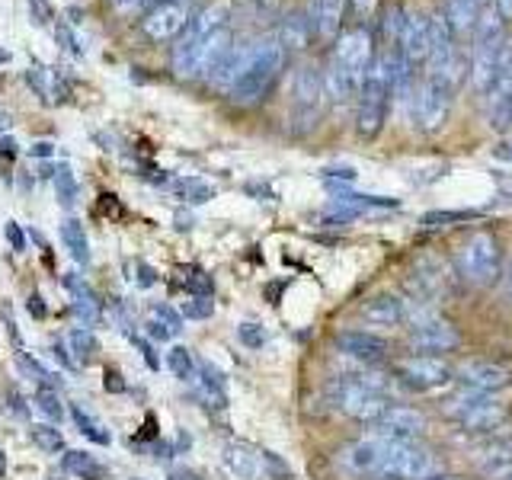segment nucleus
Listing matches in <instances>:
<instances>
[{"label": "nucleus", "instance_id": "f257e3e1", "mask_svg": "<svg viewBox=\"0 0 512 480\" xmlns=\"http://www.w3.org/2000/svg\"><path fill=\"white\" fill-rule=\"evenodd\" d=\"M343 468L365 480H429L442 474V461L423 442L372 436L346 445Z\"/></svg>", "mask_w": 512, "mask_h": 480}, {"label": "nucleus", "instance_id": "f03ea898", "mask_svg": "<svg viewBox=\"0 0 512 480\" xmlns=\"http://www.w3.org/2000/svg\"><path fill=\"white\" fill-rule=\"evenodd\" d=\"M231 0H215L202 13L192 16V23L173 45L170 68L176 77L196 80V77H212L221 58L231 52Z\"/></svg>", "mask_w": 512, "mask_h": 480}, {"label": "nucleus", "instance_id": "7ed1b4c3", "mask_svg": "<svg viewBox=\"0 0 512 480\" xmlns=\"http://www.w3.org/2000/svg\"><path fill=\"white\" fill-rule=\"evenodd\" d=\"M372 61H375L372 32L359 29V26L349 32H340V39L333 42L327 74H324L330 100L340 106L359 103V93H362V84L368 77V68H372Z\"/></svg>", "mask_w": 512, "mask_h": 480}, {"label": "nucleus", "instance_id": "20e7f679", "mask_svg": "<svg viewBox=\"0 0 512 480\" xmlns=\"http://www.w3.org/2000/svg\"><path fill=\"white\" fill-rule=\"evenodd\" d=\"M285 58L288 52L282 48V42L266 39V42H250L244 64H240L237 80L231 84L228 96L237 106H256L263 103L266 96L276 90L279 77L285 71Z\"/></svg>", "mask_w": 512, "mask_h": 480}, {"label": "nucleus", "instance_id": "39448f33", "mask_svg": "<svg viewBox=\"0 0 512 480\" xmlns=\"http://www.w3.org/2000/svg\"><path fill=\"white\" fill-rule=\"evenodd\" d=\"M455 269L464 282L477 285V288H487L493 282H500V276H503L500 237H496L493 231H471L455 247Z\"/></svg>", "mask_w": 512, "mask_h": 480}, {"label": "nucleus", "instance_id": "423d86ee", "mask_svg": "<svg viewBox=\"0 0 512 480\" xmlns=\"http://www.w3.org/2000/svg\"><path fill=\"white\" fill-rule=\"evenodd\" d=\"M442 413L464 432H484V436H493V432L503 429V423L509 420V407L503 400H496L493 394H484V391H471V388L448 394L442 400Z\"/></svg>", "mask_w": 512, "mask_h": 480}, {"label": "nucleus", "instance_id": "0eeeda50", "mask_svg": "<svg viewBox=\"0 0 512 480\" xmlns=\"http://www.w3.org/2000/svg\"><path fill=\"white\" fill-rule=\"evenodd\" d=\"M391 96H394L391 64H388V55H378L372 61V68H368V77H365L359 103H356V132L362 138H378L381 135L384 122H388Z\"/></svg>", "mask_w": 512, "mask_h": 480}, {"label": "nucleus", "instance_id": "6e6552de", "mask_svg": "<svg viewBox=\"0 0 512 480\" xmlns=\"http://www.w3.org/2000/svg\"><path fill=\"white\" fill-rule=\"evenodd\" d=\"M455 93L458 87L452 80L436 77V74H423V80L410 90V122L416 132L432 135L445 128L448 116H452L455 106Z\"/></svg>", "mask_w": 512, "mask_h": 480}, {"label": "nucleus", "instance_id": "1a4fd4ad", "mask_svg": "<svg viewBox=\"0 0 512 480\" xmlns=\"http://www.w3.org/2000/svg\"><path fill=\"white\" fill-rule=\"evenodd\" d=\"M471 84L474 90L487 96L503 84V80L512 77V45L496 36V39H484V42H474V52H471Z\"/></svg>", "mask_w": 512, "mask_h": 480}, {"label": "nucleus", "instance_id": "9d476101", "mask_svg": "<svg viewBox=\"0 0 512 480\" xmlns=\"http://www.w3.org/2000/svg\"><path fill=\"white\" fill-rule=\"evenodd\" d=\"M327 84L314 68H298L292 80V103H288V122L295 132H311L324 116Z\"/></svg>", "mask_w": 512, "mask_h": 480}, {"label": "nucleus", "instance_id": "9b49d317", "mask_svg": "<svg viewBox=\"0 0 512 480\" xmlns=\"http://www.w3.org/2000/svg\"><path fill=\"white\" fill-rule=\"evenodd\" d=\"M394 378L407 384L410 391H436L455 381V368L442 356H423V352L416 356L413 352V356L394 362Z\"/></svg>", "mask_w": 512, "mask_h": 480}, {"label": "nucleus", "instance_id": "f8f14e48", "mask_svg": "<svg viewBox=\"0 0 512 480\" xmlns=\"http://www.w3.org/2000/svg\"><path fill=\"white\" fill-rule=\"evenodd\" d=\"M378 394H384V378L372 372L340 375V378H333L327 388V400L333 404V410H340L346 416H356L365 400H372Z\"/></svg>", "mask_w": 512, "mask_h": 480}, {"label": "nucleus", "instance_id": "ddd939ff", "mask_svg": "<svg viewBox=\"0 0 512 480\" xmlns=\"http://www.w3.org/2000/svg\"><path fill=\"white\" fill-rule=\"evenodd\" d=\"M410 346L420 349L423 356H442V352H452L461 346V333L452 320L423 314L410 324Z\"/></svg>", "mask_w": 512, "mask_h": 480}, {"label": "nucleus", "instance_id": "4468645a", "mask_svg": "<svg viewBox=\"0 0 512 480\" xmlns=\"http://www.w3.org/2000/svg\"><path fill=\"white\" fill-rule=\"evenodd\" d=\"M372 429L378 432V436H388V439L420 442L426 436V429H429V416L420 407L397 404V400H391V407L378 416Z\"/></svg>", "mask_w": 512, "mask_h": 480}, {"label": "nucleus", "instance_id": "2eb2a0df", "mask_svg": "<svg viewBox=\"0 0 512 480\" xmlns=\"http://www.w3.org/2000/svg\"><path fill=\"white\" fill-rule=\"evenodd\" d=\"M192 23V7L189 0H164L157 4L148 16L141 20V32L151 42H170L176 36H183L186 26Z\"/></svg>", "mask_w": 512, "mask_h": 480}, {"label": "nucleus", "instance_id": "dca6fc26", "mask_svg": "<svg viewBox=\"0 0 512 480\" xmlns=\"http://www.w3.org/2000/svg\"><path fill=\"white\" fill-rule=\"evenodd\" d=\"M455 381H461L464 388H471V391L500 394L512 388V368L493 359H464L455 368Z\"/></svg>", "mask_w": 512, "mask_h": 480}, {"label": "nucleus", "instance_id": "f3484780", "mask_svg": "<svg viewBox=\"0 0 512 480\" xmlns=\"http://www.w3.org/2000/svg\"><path fill=\"white\" fill-rule=\"evenodd\" d=\"M221 461H224V468L240 480H266L269 477L266 452L250 442H228L221 448Z\"/></svg>", "mask_w": 512, "mask_h": 480}, {"label": "nucleus", "instance_id": "a211bd4d", "mask_svg": "<svg viewBox=\"0 0 512 480\" xmlns=\"http://www.w3.org/2000/svg\"><path fill=\"white\" fill-rule=\"evenodd\" d=\"M336 349L343 352L349 359H359V362H381L388 356V340H381L378 333L372 330H343L336 333Z\"/></svg>", "mask_w": 512, "mask_h": 480}, {"label": "nucleus", "instance_id": "6ab92c4d", "mask_svg": "<svg viewBox=\"0 0 512 480\" xmlns=\"http://www.w3.org/2000/svg\"><path fill=\"white\" fill-rule=\"evenodd\" d=\"M359 314L365 317V324H372V327H400V324H407V317H410L407 301H400L391 292L372 295L359 308Z\"/></svg>", "mask_w": 512, "mask_h": 480}, {"label": "nucleus", "instance_id": "aec40b11", "mask_svg": "<svg viewBox=\"0 0 512 480\" xmlns=\"http://www.w3.org/2000/svg\"><path fill=\"white\" fill-rule=\"evenodd\" d=\"M346 16V0H311L308 7V26L317 39H340V26Z\"/></svg>", "mask_w": 512, "mask_h": 480}, {"label": "nucleus", "instance_id": "412c9836", "mask_svg": "<svg viewBox=\"0 0 512 480\" xmlns=\"http://www.w3.org/2000/svg\"><path fill=\"white\" fill-rule=\"evenodd\" d=\"M410 285H413V295H420L423 301H436L439 295H445V288H448L445 263L436 260V256H423V260H416Z\"/></svg>", "mask_w": 512, "mask_h": 480}, {"label": "nucleus", "instance_id": "4be33fe9", "mask_svg": "<svg viewBox=\"0 0 512 480\" xmlns=\"http://www.w3.org/2000/svg\"><path fill=\"white\" fill-rule=\"evenodd\" d=\"M477 468L490 480L512 477V442L509 439H490L477 448Z\"/></svg>", "mask_w": 512, "mask_h": 480}, {"label": "nucleus", "instance_id": "5701e85b", "mask_svg": "<svg viewBox=\"0 0 512 480\" xmlns=\"http://www.w3.org/2000/svg\"><path fill=\"white\" fill-rule=\"evenodd\" d=\"M480 10L477 7V0H445V7H442V16H445V23L448 29L455 32V39H474V29L480 23Z\"/></svg>", "mask_w": 512, "mask_h": 480}, {"label": "nucleus", "instance_id": "b1692460", "mask_svg": "<svg viewBox=\"0 0 512 480\" xmlns=\"http://www.w3.org/2000/svg\"><path fill=\"white\" fill-rule=\"evenodd\" d=\"M487 125L493 132H512V77L487 96Z\"/></svg>", "mask_w": 512, "mask_h": 480}, {"label": "nucleus", "instance_id": "393cba45", "mask_svg": "<svg viewBox=\"0 0 512 480\" xmlns=\"http://www.w3.org/2000/svg\"><path fill=\"white\" fill-rule=\"evenodd\" d=\"M64 285H68L71 292H74L71 311L77 314L80 324H84V327L96 324V320H100V298H96V295L90 292V285H87L84 279H64Z\"/></svg>", "mask_w": 512, "mask_h": 480}, {"label": "nucleus", "instance_id": "a878e982", "mask_svg": "<svg viewBox=\"0 0 512 480\" xmlns=\"http://www.w3.org/2000/svg\"><path fill=\"white\" fill-rule=\"evenodd\" d=\"M61 240H64V247H68V253L74 256V263H80V266L90 263V240H87L84 224L77 218L61 221Z\"/></svg>", "mask_w": 512, "mask_h": 480}, {"label": "nucleus", "instance_id": "bb28decb", "mask_svg": "<svg viewBox=\"0 0 512 480\" xmlns=\"http://www.w3.org/2000/svg\"><path fill=\"white\" fill-rule=\"evenodd\" d=\"M183 330V317L176 314L170 304H157L148 317V336L151 340H173Z\"/></svg>", "mask_w": 512, "mask_h": 480}, {"label": "nucleus", "instance_id": "cd10ccee", "mask_svg": "<svg viewBox=\"0 0 512 480\" xmlns=\"http://www.w3.org/2000/svg\"><path fill=\"white\" fill-rule=\"evenodd\" d=\"M192 381H199V397L205 400L208 407L221 410L224 404H228V394H224V378H221L218 368L202 365L199 368V378H192Z\"/></svg>", "mask_w": 512, "mask_h": 480}, {"label": "nucleus", "instance_id": "c85d7f7f", "mask_svg": "<svg viewBox=\"0 0 512 480\" xmlns=\"http://www.w3.org/2000/svg\"><path fill=\"white\" fill-rule=\"evenodd\" d=\"M64 471L74 474L77 480H106V464L96 461L90 452H68L64 455Z\"/></svg>", "mask_w": 512, "mask_h": 480}, {"label": "nucleus", "instance_id": "c756f323", "mask_svg": "<svg viewBox=\"0 0 512 480\" xmlns=\"http://www.w3.org/2000/svg\"><path fill=\"white\" fill-rule=\"evenodd\" d=\"M26 80L36 87L42 100H64V93H68V84H64L58 71H52V68H32V71H26Z\"/></svg>", "mask_w": 512, "mask_h": 480}, {"label": "nucleus", "instance_id": "7c9ffc66", "mask_svg": "<svg viewBox=\"0 0 512 480\" xmlns=\"http://www.w3.org/2000/svg\"><path fill=\"white\" fill-rule=\"evenodd\" d=\"M71 420H74V426L84 432V436L90 439V442H96V445H109V432H106V426H100L93 420V416L84 410V407H71Z\"/></svg>", "mask_w": 512, "mask_h": 480}, {"label": "nucleus", "instance_id": "2f4dec72", "mask_svg": "<svg viewBox=\"0 0 512 480\" xmlns=\"http://www.w3.org/2000/svg\"><path fill=\"white\" fill-rule=\"evenodd\" d=\"M68 346H71V352H74V362H77V365H84V362L93 359V352H96V336H93L87 327H74V330L68 333Z\"/></svg>", "mask_w": 512, "mask_h": 480}, {"label": "nucleus", "instance_id": "473e14b6", "mask_svg": "<svg viewBox=\"0 0 512 480\" xmlns=\"http://www.w3.org/2000/svg\"><path fill=\"white\" fill-rule=\"evenodd\" d=\"M167 365H170V372L180 378V381H192V378H196V359H192V352L186 346H173L167 352Z\"/></svg>", "mask_w": 512, "mask_h": 480}, {"label": "nucleus", "instance_id": "72a5a7b5", "mask_svg": "<svg viewBox=\"0 0 512 480\" xmlns=\"http://www.w3.org/2000/svg\"><path fill=\"white\" fill-rule=\"evenodd\" d=\"M32 442H36L45 455L64 452V436H61L55 426H32Z\"/></svg>", "mask_w": 512, "mask_h": 480}, {"label": "nucleus", "instance_id": "f704fd0d", "mask_svg": "<svg viewBox=\"0 0 512 480\" xmlns=\"http://www.w3.org/2000/svg\"><path fill=\"white\" fill-rule=\"evenodd\" d=\"M55 192H58V202L64 208H71L77 202V180H74L71 167H58L55 170Z\"/></svg>", "mask_w": 512, "mask_h": 480}, {"label": "nucleus", "instance_id": "c9c22d12", "mask_svg": "<svg viewBox=\"0 0 512 480\" xmlns=\"http://www.w3.org/2000/svg\"><path fill=\"white\" fill-rule=\"evenodd\" d=\"M176 196L180 199H186V202H208L215 196V189L208 186V183H202V180H183V183H176Z\"/></svg>", "mask_w": 512, "mask_h": 480}, {"label": "nucleus", "instance_id": "e433bc0d", "mask_svg": "<svg viewBox=\"0 0 512 480\" xmlns=\"http://www.w3.org/2000/svg\"><path fill=\"white\" fill-rule=\"evenodd\" d=\"M378 7H381V0H346V13L359 23V29H365V23L375 20Z\"/></svg>", "mask_w": 512, "mask_h": 480}, {"label": "nucleus", "instance_id": "4c0bfd02", "mask_svg": "<svg viewBox=\"0 0 512 480\" xmlns=\"http://www.w3.org/2000/svg\"><path fill=\"white\" fill-rule=\"evenodd\" d=\"M16 359H20L23 368H29L32 378H36V381L42 384V388H58V375H55V372H48V368H45L36 356H29V352H20Z\"/></svg>", "mask_w": 512, "mask_h": 480}, {"label": "nucleus", "instance_id": "58836bf2", "mask_svg": "<svg viewBox=\"0 0 512 480\" xmlns=\"http://www.w3.org/2000/svg\"><path fill=\"white\" fill-rule=\"evenodd\" d=\"M477 212H429L423 215V228H442V224H452V221H474Z\"/></svg>", "mask_w": 512, "mask_h": 480}, {"label": "nucleus", "instance_id": "ea45409f", "mask_svg": "<svg viewBox=\"0 0 512 480\" xmlns=\"http://www.w3.org/2000/svg\"><path fill=\"white\" fill-rule=\"evenodd\" d=\"M237 336L247 349H263V343H266V330L260 324H250V320L237 327Z\"/></svg>", "mask_w": 512, "mask_h": 480}, {"label": "nucleus", "instance_id": "a19ab883", "mask_svg": "<svg viewBox=\"0 0 512 480\" xmlns=\"http://www.w3.org/2000/svg\"><path fill=\"white\" fill-rule=\"evenodd\" d=\"M36 404H39V410H42V413L52 416V420H61L64 407H61V400H58L55 388H39V394H36Z\"/></svg>", "mask_w": 512, "mask_h": 480}, {"label": "nucleus", "instance_id": "79ce46f5", "mask_svg": "<svg viewBox=\"0 0 512 480\" xmlns=\"http://www.w3.org/2000/svg\"><path fill=\"white\" fill-rule=\"evenodd\" d=\"M212 311H215L212 298H199V295H192V298L183 304V314H186V317H192V320H205V317H212Z\"/></svg>", "mask_w": 512, "mask_h": 480}, {"label": "nucleus", "instance_id": "37998d69", "mask_svg": "<svg viewBox=\"0 0 512 480\" xmlns=\"http://www.w3.org/2000/svg\"><path fill=\"white\" fill-rule=\"evenodd\" d=\"M493 157L496 160H506V164H512V138H506V141H500L493 148Z\"/></svg>", "mask_w": 512, "mask_h": 480}, {"label": "nucleus", "instance_id": "c03bdc74", "mask_svg": "<svg viewBox=\"0 0 512 480\" xmlns=\"http://www.w3.org/2000/svg\"><path fill=\"white\" fill-rule=\"evenodd\" d=\"M7 237H10V244H13V250H26V240H23V234H20V228L10 221L7 224Z\"/></svg>", "mask_w": 512, "mask_h": 480}, {"label": "nucleus", "instance_id": "a18cd8bd", "mask_svg": "<svg viewBox=\"0 0 512 480\" xmlns=\"http://www.w3.org/2000/svg\"><path fill=\"white\" fill-rule=\"evenodd\" d=\"M144 4H151V0H112V7L122 10V13H132V10H138Z\"/></svg>", "mask_w": 512, "mask_h": 480}, {"label": "nucleus", "instance_id": "49530a36", "mask_svg": "<svg viewBox=\"0 0 512 480\" xmlns=\"http://www.w3.org/2000/svg\"><path fill=\"white\" fill-rule=\"evenodd\" d=\"M138 349L144 352V362H148L151 368H160V359L154 356V349H151L148 343H144V340H138Z\"/></svg>", "mask_w": 512, "mask_h": 480}, {"label": "nucleus", "instance_id": "de8ad7c7", "mask_svg": "<svg viewBox=\"0 0 512 480\" xmlns=\"http://www.w3.org/2000/svg\"><path fill=\"white\" fill-rule=\"evenodd\" d=\"M493 7L500 10L503 20H512V0H493Z\"/></svg>", "mask_w": 512, "mask_h": 480}, {"label": "nucleus", "instance_id": "09e8293b", "mask_svg": "<svg viewBox=\"0 0 512 480\" xmlns=\"http://www.w3.org/2000/svg\"><path fill=\"white\" fill-rule=\"evenodd\" d=\"M29 311L36 314V317H45V308H42V298H39V295H32V298H29Z\"/></svg>", "mask_w": 512, "mask_h": 480}, {"label": "nucleus", "instance_id": "8fccbe9b", "mask_svg": "<svg viewBox=\"0 0 512 480\" xmlns=\"http://www.w3.org/2000/svg\"><path fill=\"white\" fill-rule=\"evenodd\" d=\"M138 269H141V279H138L141 285H154V282H157V276H154V272H151L148 266H138Z\"/></svg>", "mask_w": 512, "mask_h": 480}, {"label": "nucleus", "instance_id": "3c124183", "mask_svg": "<svg viewBox=\"0 0 512 480\" xmlns=\"http://www.w3.org/2000/svg\"><path fill=\"white\" fill-rule=\"evenodd\" d=\"M106 388H109V391H122V381H119L116 372H109V375H106Z\"/></svg>", "mask_w": 512, "mask_h": 480}, {"label": "nucleus", "instance_id": "603ef678", "mask_svg": "<svg viewBox=\"0 0 512 480\" xmlns=\"http://www.w3.org/2000/svg\"><path fill=\"white\" fill-rule=\"evenodd\" d=\"M170 480H199V477L192 474V471H173V474H170Z\"/></svg>", "mask_w": 512, "mask_h": 480}, {"label": "nucleus", "instance_id": "864d4df0", "mask_svg": "<svg viewBox=\"0 0 512 480\" xmlns=\"http://www.w3.org/2000/svg\"><path fill=\"white\" fill-rule=\"evenodd\" d=\"M36 154H39V157L52 154V144H48V141H39V144H36Z\"/></svg>", "mask_w": 512, "mask_h": 480}, {"label": "nucleus", "instance_id": "5fc2aeb1", "mask_svg": "<svg viewBox=\"0 0 512 480\" xmlns=\"http://www.w3.org/2000/svg\"><path fill=\"white\" fill-rule=\"evenodd\" d=\"M429 480H461V477H455V474H436V477H429Z\"/></svg>", "mask_w": 512, "mask_h": 480}, {"label": "nucleus", "instance_id": "6e6d98bb", "mask_svg": "<svg viewBox=\"0 0 512 480\" xmlns=\"http://www.w3.org/2000/svg\"><path fill=\"white\" fill-rule=\"evenodd\" d=\"M477 7H480V10H487V7H493V0H477Z\"/></svg>", "mask_w": 512, "mask_h": 480}, {"label": "nucleus", "instance_id": "4d7b16f0", "mask_svg": "<svg viewBox=\"0 0 512 480\" xmlns=\"http://www.w3.org/2000/svg\"><path fill=\"white\" fill-rule=\"evenodd\" d=\"M4 464H7V461H4V452H0V474H4Z\"/></svg>", "mask_w": 512, "mask_h": 480}, {"label": "nucleus", "instance_id": "13d9d810", "mask_svg": "<svg viewBox=\"0 0 512 480\" xmlns=\"http://www.w3.org/2000/svg\"><path fill=\"white\" fill-rule=\"evenodd\" d=\"M7 58H10V55H7V52H0V61H7Z\"/></svg>", "mask_w": 512, "mask_h": 480}, {"label": "nucleus", "instance_id": "bf43d9fd", "mask_svg": "<svg viewBox=\"0 0 512 480\" xmlns=\"http://www.w3.org/2000/svg\"><path fill=\"white\" fill-rule=\"evenodd\" d=\"M132 480H141V477H132Z\"/></svg>", "mask_w": 512, "mask_h": 480}, {"label": "nucleus", "instance_id": "052dcab7", "mask_svg": "<svg viewBox=\"0 0 512 480\" xmlns=\"http://www.w3.org/2000/svg\"><path fill=\"white\" fill-rule=\"evenodd\" d=\"M506 480H512V477H506Z\"/></svg>", "mask_w": 512, "mask_h": 480}]
</instances>
